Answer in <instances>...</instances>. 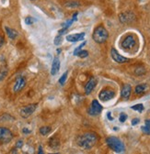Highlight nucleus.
Segmentation results:
<instances>
[{"mask_svg":"<svg viewBox=\"0 0 150 154\" xmlns=\"http://www.w3.org/2000/svg\"><path fill=\"white\" fill-rule=\"evenodd\" d=\"M62 37H61V35H59V36H57L55 38H54V44L55 45H60L61 43H62Z\"/></svg>","mask_w":150,"mask_h":154,"instance_id":"nucleus-25","label":"nucleus"},{"mask_svg":"<svg viewBox=\"0 0 150 154\" xmlns=\"http://www.w3.org/2000/svg\"><path fill=\"white\" fill-rule=\"evenodd\" d=\"M66 77H67V72H65L63 75L61 76V78L59 80V83H61V85H64V83H65V82L66 80Z\"/></svg>","mask_w":150,"mask_h":154,"instance_id":"nucleus-24","label":"nucleus"},{"mask_svg":"<svg viewBox=\"0 0 150 154\" xmlns=\"http://www.w3.org/2000/svg\"><path fill=\"white\" fill-rule=\"evenodd\" d=\"M39 154H41V153H43V151H42V147L40 146L39 147V152H38Z\"/></svg>","mask_w":150,"mask_h":154,"instance_id":"nucleus-34","label":"nucleus"},{"mask_svg":"<svg viewBox=\"0 0 150 154\" xmlns=\"http://www.w3.org/2000/svg\"><path fill=\"white\" fill-rule=\"evenodd\" d=\"M115 96V92L112 89L106 88L99 94V98L101 101H109Z\"/></svg>","mask_w":150,"mask_h":154,"instance_id":"nucleus-6","label":"nucleus"},{"mask_svg":"<svg viewBox=\"0 0 150 154\" xmlns=\"http://www.w3.org/2000/svg\"><path fill=\"white\" fill-rule=\"evenodd\" d=\"M98 141V137L95 133L87 132L78 137L77 139V145L82 149L89 150L94 146Z\"/></svg>","mask_w":150,"mask_h":154,"instance_id":"nucleus-1","label":"nucleus"},{"mask_svg":"<svg viewBox=\"0 0 150 154\" xmlns=\"http://www.w3.org/2000/svg\"><path fill=\"white\" fill-rule=\"evenodd\" d=\"M108 37H109V33H108L107 29H106L103 26H98L92 35V38H93V40L95 41V42L99 43V44L104 43L107 41Z\"/></svg>","mask_w":150,"mask_h":154,"instance_id":"nucleus-2","label":"nucleus"},{"mask_svg":"<svg viewBox=\"0 0 150 154\" xmlns=\"http://www.w3.org/2000/svg\"><path fill=\"white\" fill-rule=\"evenodd\" d=\"M5 29H6V32H7V35L8 36L9 38H11V40H15V38H17V36H18V32H17L15 29H10V28H8V27H6Z\"/></svg>","mask_w":150,"mask_h":154,"instance_id":"nucleus-15","label":"nucleus"},{"mask_svg":"<svg viewBox=\"0 0 150 154\" xmlns=\"http://www.w3.org/2000/svg\"><path fill=\"white\" fill-rule=\"evenodd\" d=\"M127 119V115L126 114H124V113H122L121 115H120V118H119V120H120V122H124Z\"/></svg>","mask_w":150,"mask_h":154,"instance_id":"nucleus-26","label":"nucleus"},{"mask_svg":"<svg viewBox=\"0 0 150 154\" xmlns=\"http://www.w3.org/2000/svg\"><path fill=\"white\" fill-rule=\"evenodd\" d=\"M101 111H102L101 105L97 100H93L89 109V114L90 116H98L99 114H101Z\"/></svg>","mask_w":150,"mask_h":154,"instance_id":"nucleus-7","label":"nucleus"},{"mask_svg":"<svg viewBox=\"0 0 150 154\" xmlns=\"http://www.w3.org/2000/svg\"><path fill=\"white\" fill-rule=\"evenodd\" d=\"M51 131H52V128L50 127H42L40 128V133L42 136H46V135H48Z\"/></svg>","mask_w":150,"mask_h":154,"instance_id":"nucleus-19","label":"nucleus"},{"mask_svg":"<svg viewBox=\"0 0 150 154\" xmlns=\"http://www.w3.org/2000/svg\"><path fill=\"white\" fill-rule=\"evenodd\" d=\"M111 57H112V59H113V60H114L116 62H118V63H124V62H126L129 61L127 58L122 56L114 48L111 49Z\"/></svg>","mask_w":150,"mask_h":154,"instance_id":"nucleus-9","label":"nucleus"},{"mask_svg":"<svg viewBox=\"0 0 150 154\" xmlns=\"http://www.w3.org/2000/svg\"><path fill=\"white\" fill-rule=\"evenodd\" d=\"M77 55L78 57H80V58H86V57L89 56V52H87V50H81L80 51H78Z\"/></svg>","mask_w":150,"mask_h":154,"instance_id":"nucleus-22","label":"nucleus"},{"mask_svg":"<svg viewBox=\"0 0 150 154\" xmlns=\"http://www.w3.org/2000/svg\"><path fill=\"white\" fill-rule=\"evenodd\" d=\"M33 18H30V17H28L25 18V23H26L27 25H32L33 23Z\"/></svg>","mask_w":150,"mask_h":154,"instance_id":"nucleus-28","label":"nucleus"},{"mask_svg":"<svg viewBox=\"0 0 150 154\" xmlns=\"http://www.w3.org/2000/svg\"><path fill=\"white\" fill-rule=\"evenodd\" d=\"M106 143H107V145L115 152H123L125 150V147H124V144L123 143V141L115 137L107 138Z\"/></svg>","mask_w":150,"mask_h":154,"instance_id":"nucleus-3","label":"nucleus"},{"mask_svg":"<svg viewBox=\"0 0 150 154\" xmlns=\"http://www.w3.org/2000/svg\"><path fill=\"white\" fill-rule=\"evenodd\" d=\"M135 43L136 41H135V37L133 35H129L124 38L123 41L122 42V47L124 49H131L135 46Z\"/></svg>","mask_w":150,"mask_h":154,"instance_id":"nucleus-10","label":"nucleus"},{"mask_svg":"<svg viewBox=\"0 0 150 154\" xmlns=\"http://www.w3.org/2000/svg\"><path fill=\"white\" fill-rule=\"evenodd\" d=\"M132 109H134V110H136V111H138V112H142L144 110V106L142 104H138V105H135L134 106L131 107Z\"/></svg>","mask_w":150,"mask_h":154,"instance_id":"nucleus-23","label":"nucleus"},{"mask_svg":"<svg viewBox=\"0 0 150 154\" xmlns=\"http://www.w3.org/2000/svg\"><path fill=\"white\" fill-rule=\"evenodd\" d=\"M59 69H60V61L57 57H55L54 59L53 62V65H52V70H51V74L52 75H55L59 72Z\"/></svg>","mask_w":150,"mask_h":154,"instance_id":"nucleus-14","label":"nucleus"},{"mask_svg":"<svg viewBox=\"0 0 150 154\" xmlns=\"http://www.w3.org/2000/svg\"><path fill=\"white\" fill-rule=\"evenodd\" d=\"M12 139H13V135L8 128L0 127V141L3 143H8Z\"/></svg>","mask_w":150,"mask_h":154,"instance_id":"nucleus-4","label":"nucleus"},{"mask_svg":"<svg viewBox=\"0 0 150 154\" xmlns=\"http://www.w3.org/2000/svg\"><path fill=\"white\" fill-rule=\"evenodd\" d=\"M49 145L52 148H54V149H56L59 146V140L56 139V138H52L49 141Z\"/></svg>","mask_w":150,"mask_h":154,"instance_id":"nucleus-20","label":"nucleus"},{"mask_svg":"<svg viewBox=\"0 0 150 154\" xmlns=\"http://www.w3.org/2000/svg\"><path fill=\"white\" fill-rule=\"evenodd\" d=\"M22 145H23V141L22 140H20V141H18L17 142V148H21L22 147Z\"/></svg>","mask_w":150,"mask_h":154,"instance_id":"nucleus-30","label":"nucleus"},{"mask_svg":"<svg viewBox=\"0 0 150 154\" xmlns=\"http://www.w3.org/2000/svg\"><path fill=\"white\" fill-rule=\"evenodd\" d=\"M7 75H8V69L7 68L0 69V81L4 80Z\"/></svg>","mask_w":150,"mask_h":154,"instance_id":"nucleus-21","label":"nucleus"},{"mask_svg":"<svg viewBox=\"0 0 150 154\" xmlns=\"http://www.w3.org/2000/svg\"><path fill=\"white\" fill-rule=\"evenodd\" d=\"M146 89V85H137L135 89V92L136 94H143L145 92V90Z\"/></svg>","mask_w":150,"mask_h":154,"instance_id":"nucleus-18","label":"nucleus"},{"mask_svg":"<svg viewBox=\"0 0 150 154\" xmlns=\"http://www.w3.org/2000/svg\"><path fill=\"white\" fill-rule=\"evenodd\" d=\"M36 108H37V104H32L24 106L20 109V116L23 118H28L33 114V112L36 110Z\"/></svg>","mask_w":150,"mask_h":154,"instance_id":"nucleus-5","label":"nucleus"},{"mask_svg":"<svg viewBox=\"0 0 150 154\" xmlns=\"http://www.w3.org/2000/svg\"><path fill=\"white\" fill-rule=\"evenodd\" d=\"M131 91H132V88H131V85H124L123 89H122V92H121V94H122V97L123 99H128L131 95Z\"/></svg>","mask_w":150,"mask_h":154,"instance_id":"nucleus-13","label":"nucleus"},{"mask_svg":"<svg viewBox=\"0 0 150 154\" xmlns=\"http://www.w3.org/2000/svg\"><path fill=\"white\" fill-rule=\"evenodd\" d=\"M85 38V33H77V34H71V35H67L66 36V41H70V42H77L83 41Z\"/></svg>","mask_w":150,"mask_h":154,"instance_id":"nucleus-11","label":"nucleus"},{"mask_svg":"<svg viewBox=\"0 0 150 154\" xmlns=\"http://www.w3.org/2000/svg\"><path fill=\"white\" fill-rule=\"evenodd\" d=\"M111 112H109L107 116H108V118H109L110 120H112V119H113V118H112V117H111Z\"/></svg>","mask_w":150,"mask_h":154,"instance_id":"nucleus-33","label":"nucleus"},{"mask_svg":"<svg viewBox=\"0 0 150 154\" xmlns=\"http://www.w3.org/2000/svg\"><path fill=\"white\" fill-rule=\"evenodd\" d=\"M25 86H26V79H25L24 77H18L16 79L13 90L15 93H18V92H20Z\"/></svg>","mask_w":150,"mask_h":154,"instance_id":"nucleus-8","label":"nucleus"},{"mask_svg":"<svg viewBox=\"0 0 150 154\" xmlns=\"http://www.w3.org/2000/svg\"><path fill=\"white\" fill-rule=\"evenodd\" d=\"M65 6L69 8H75L80 6V2L77 1V0H68L65 3Z\"/></svg>","mask_w":150,"mask_h":154,"instance_id":"nucleus-16","label":"nucleus"},{"mask_svg":"<svg viewBox=\"0 0 150 154\" xmlns=\"http://www.w3.org/2000/svg\"><path fill=\"white\" fill-rule=\"evenodd\" d=\"M85 45H86V42H83L82 44L80 45L79 47H77L76 50H75V51H74V55H77V52H78V51H80L81 50H82V48L85 46Z\"/></svg>","mask_w":150,"mask_h":154,"instance_id":"nucleus-27","label":"nucleus"},{"mask_svg":"<svg viewBox=\"0 0 150 154\" xmlns=\"http://www.w3.org/2000/svg\"><path fill=\"white\" fill-rule=\"evenodd\" d=\"M32 1H33V0H32Z\"/></svg>","mask_w":150,"mask_h":154,"instance_id":"nucleus-35","label":"nucleus"},{"mask_svg":"<svg viewBox=\"0 0 150 154\" xmlns=\"http://www.w3.org/2000/svg\"><path fill=\"white\" fill-rule=\"evenodd\" d=\"M139 118H134L133 120H132V125L133 126H135L136 124H138L139 123Z\"/></svg>","mask_w":150,"mask_h":154,"instance_id":"nucleus-29","label":"nucleus"},{"mask_svg":"<svg viewBox=\"0 0 150 154\" xmlns=\"http://www.w3.org/2000/svg\"><path fill=\"white\" fill-rule=\"evenodd\" d=\"M23 133H30V130H27L26 127H24V128H23Z\"/></svg>","mask_w":150,"mask_h":154,"instance_id":"nucleus-32","label":"nucleus"},{"mask_svg":"<svg viewBox=\"0 0 150 154\" xmlns=\"http://www.w3.org/2000/svg\"><path fill=\"white\" fill-rule=\"evenodd\" d=\"M5 41H4V38L2 36H0V48H1L3 46V44H4Z\"/></svg>","mask_w":150,"mask_h":154,"instance_id":"nucleus-31","label":"nucleus"},{"mask_svg":"<svg viewBox=\"0 0 150 154\" xmlns=\"http://www.w3.org/2000/svg\"><path fill=\"white\" fill-rule=\"evenodd\" d=\"M96 83H97V81H96L95 78H91L89 82H87V83L85 86V93H86V94H89L92 92V90L94 89L95 86H96Z\"/></svg>","mask_w":150,"mask_h":154,"instance_id":"nucleus-12","label":"nucleus"},{"mask_svg":"<svg viewBox=\"0 0 150 154\" xmlns=\"http://www.w3.org/2000/svg\"><path fill=\"white\" fill-rule=\"evenodd\" d=\"M142 131L145 133V134H147V135H150V119H146V122H145V126H143L141 127Z\"/></svg>","mask_w":150,"mask_h":154,"instance_id":"nucleus-17","label":"nucleus"}]
</instances>
